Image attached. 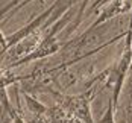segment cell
Here are the masks:
<instances>
[{
  "instance_id": "1",
  "label": "cell",
  "mask_w": 132,
  "mask_h": 123,
  "mask_svg": "<svg viewBox=\"0 0 132 123\" xmlns=\"http://www.w3.org/2000/svg\"><path fill=\"white\" fill-rule=\"evenodd\" d=\"M75 5H76V0H55L52 3V6H49L44 12H41L38 17H35L34 20H30L26 26L20 27L14 34H11V35H3V32H2V56L6 55L9 52V49H12L14 46H17L18 43H21L23 40L29 38L34 32L43 29V27L46 26V23L52 17L58 15V14L64 15Z\"/></svg>"
},
{
  "instance_id": "2",
  "label": "cell",
  "mask_w": 132,
  "mask_h": 123,
  "mask_svg": "<svg viewBox=\"0 0 132 123\" xmlns=\"http://www.w3.org/2000/svg\"><path fill=\"white\" fill-rule=\"evenodd\" d=\"M21 97H23V100H24L26 109L30 112V114H32V117H34V119L44 117V116L49 112V109H50V106H47V105H44L43 102L37 100L34 96H30L29 93L21 91Z\"/></svg>"
},
{
  "instance_id": "3",
  "label": "cell",
  "mask_w": 132,
  "mask_h": 123,
  "mask_svg": "<svg viewBox=\"0 0 132 123\" xmlns=\"http://www.w3.org/2000/svg\"><path fill=\"white\" fill-rule=\"evenodd\" d=\"M114 106H112V103L109 102L108 103V108H106V111H105V114L100 117V120L97 123H114Z\"/></svg>"
},
{
  "instance_id": "4",
  "label": "cell",
  "mask_w": 132,
  "mask_h": 123,
  "mask_svg": "<svg viewBox=\"0 0 132 123\" xmlns=\"http://www.w3.org/2000/svg\"><path fill=\"white\" fill-rule=\"evenodd\" d=\"M30 2H34V0H23V2H21V3H20V5H18L17 8H14V9H12V12L9 14V15H8L6 18H3V20H2V26H3V23H6V21H8V18H9V17H12V15H15V14L18 12V11H20L21 8H24V6H26V5H29Z\"/></svg>"
},
{
  "instance_id": "5",
  "label": "cell",
  "mask_w": 132,
  "mask_h": 123,
  "mask_svg": "<svg viewBox=\"0 0 132 123\" xmlns=\"http://www.w3.org/2000/svg\"><path fill=\"white\" fill-rule=\"evenodd\" d=\"M12 119H14V123H26V120L21 116V111L18 108H15V106L12 109Z\"/></svg>"
}]
</instances>
